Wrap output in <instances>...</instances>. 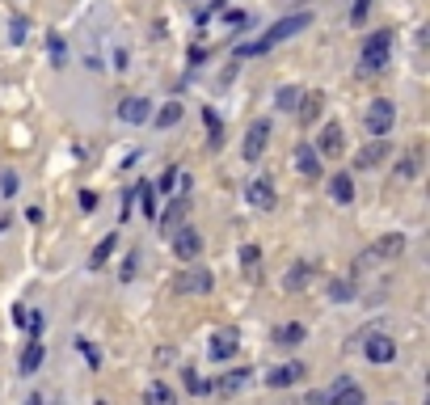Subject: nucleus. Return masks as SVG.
Wrapping results in <instances>:
<instances>
[{
	"instance_id": "15",
	"label": "nucleus",
	"mask_w": 430,
	"mask_h": 405,
	"mask_svg": "<svg viewBox=\"0 0 430 405\" xmlns=\"http://www.w3.org/2000/svg\"><path fill=\"white\" fill-rule=\"evenodd\" d=\"M296 169H300V177H317L321 173V156H317V148L312 144H296Z\"/></svg>"
},
{
	"instance_id": "32",
	"label": "nucleus",
	"mask_w": 430,
	"mask_h": 405,
	"mask_svg": "<svg viewBox=\"0 0 430 405\" xmlns=\"http://www.w3.org/2000/svg\"><path fill=\"white\" fill-rule=\"evenodd\" d=\"M329 300H338V304H350V300H355V283H346V279L329 283Z\"/></svg>"
},
{
	"instance_id": "40",
	"label": "nucleus",
	"mask_w": 430,
	"mask_h": 405,
	"mask_svg": "<svg viewBox=\"0 0 430 405\" xmlns=\"http://www.w3.org/2000/svg\"><path fill=\"white\" fill-rule=\"evenodd\" d=\"M0 190H4V194H17V173H4V177H0Z\"/></svg>"
},
{
	"instance_id": "33",
	"label": "nucleus",
	"mask_w": 430,
	"mask_h": 405,
	"mask_svg": "<svg viewBox=\"0 0 430 405\" xmlns=\"http://www.w3.org/2000/svg\"><path fill=\"white\" fill-rule=\"evenodd\" d=\"M274 101H279V110H296V106H300V89H291V85H283V89L274 93Z\"/></svg>"
},
{
	"instance_id": "9",
	"label": "nucleus",
	"mask_w": 430,
	"mask_h": 405,
	"mask_svg": "<svg viewBox=\"0 0 430 405\" xmlns=\"http://www.w3.org/2000/svg\"><path fill=\"white\" fill-rule=\"evenodd\" d=\"M245 199H249V207H258V211H274V207H279V194H274V186H270L266 177H253V182L245 186Z\"/></svg>"
},
{
	"instance_id": "3",
	"label": "nucleus",
	"mask_w": 430,
	"mask_h": 405,
	"mask_svg": "<svg viewBox=\"0 0 430 405\" xmlns=\"http://www.w3.org/2000/svg\"><path fill=\"white\" fill-rule=\"evenodd\" d=\"M405 254V237L401 232H388V237H380L367 254H359L355 258V275L363 270V266H376V262H393V258H401Z\"/></svg>"
},
{
	"instance_id": "41",
	"label": "nucleus",
	"mask_w": 430,
	"mask_h": 405,
	"mask_svg": "<svg viewBox=\"0 0 430 405\" xmlns=\"http://www.w3.org/2000/svg\"><path fill=\"white\" fill-rule=\"evenodd\" d=\"M76 347H80V355H84V359H89V363H93V368H97V363H101V359H97V351H93V347H89V342H84V338H80V342H76Z\"/></svg>"
},
{
	"instance_id": "10",
	"label": "nucleus",
	"mask_w": 430,
	"mask_h": 405,
	"mask_svg": "<svg viewBox=\"0 0 430 405\" xmlns=\"http://www.w3.org/2000/svg\"><path fill=\"white\" fill-rule=\"evenodd\" d=\"M236 347H241V334L228 325V330H215V334H211V347H207V355H211L215 363H224V359H232V355H236Z\"/></svg>"
},
{
	"instance_id": "18",
	"label": "nucleus",
	"mask_w": 430,
	"mask_h": 405,
	"mask_svg": "<svg viewBox=\"0 0 430 405\" xmlns=\"http://www.w3.org/2000/svg\"><path fill=\"white\" fill-rule=\"evenodd\" d=\"M329 194H334V203H355V182H350V173H334L329 177Z\"/></svg>"
},
{
	"instance_id": "2",
	"label": "nucleus",
	"mask_w": 430,
	"mask_h": 405,
	"mask_svg": "<svg viewBox=\"0 0 430 405\" xmlns=\"http://www.w3.org/2000/svg\"><path fill=\"white\" fill-rule=\"evenodd\" d=\"M388 55H393V34L388 30L367 34L363 51H359V76H380L388 68Z\"/></svg>"
},
{
	"instance_id": "25",
	"label": "nucleus",
	"mask_w": 430,
	"mask_h": 405,
	"mask_svg": "<svg viewBox=\"0 0 430 405\" xmlns=\"http://www.w3.org/2000/svg\"><path fill=\"white\" fill-rule=\"evenodd\" d=\"M308 279H312V266H308V262H296V266L287 270V279H283V287H287V292H300V287H304Z\"/></svg>"
},
{
	"instance_id": "36",
	"label": "nucleus",
	"mask_w": 430,
	"mask_h": 405,
	"mask_svg": "<svg viewBox=\"0 0 430 405\" xmlns=\"http://www.w3.org/2000/svg\"><path fill=\"white\" fill-rule=\"evenodd\" d=\"M182 380H186V389H190V393H207V380H203L198 372H190V368H186V372H182Z\"/></svg>"
},
{
	"instance_id": "6",
	"label": "nucleus",
	"mask_w": 430,
	"mask_h": 405,
	"mask_svg": "<svg viewBox=\"0 0 430 405\" xmlns=\"http://www.w3.org/2000/svg\"><path fill=\"white\" fill-rule=\"evenodd\" d=\"M393 156V144L384 139V135H372L363 148H359V156H355V169H376V165H384Z\"/></svg>"
},
{
	"instance_id": "30",
	"label": "nucleus",
	"mask_w": 430,
	"mask_h": 405,
	"mask_svg": "<svg viewBox=\"0 0 430 405\" xmlns=\"http://www.w3.org/2000/svg\"><path fill=\"white\" fill-rule=\"evenodd\" d=\"M46 51H51V63H55V68H59V63H63V59H68V42H63V38H59V30H55V34H51V38H46Z\"/></svg>"
},
{
	"instance_id": "34",
	"label": "nucleus",
	"mask_w": 430,
	"mask_h": 405,
	"mask_svg": "<svg viewBox=\"0 0 430 405\" xmlns=\"http://www.w3.org/2000/svg\"><path fill=\"white\" fill-rule=\"evenodd\" d=\"M418 169H422V156H418V152H410V156L397 165V173H401L405 182H410V177H418Z\"/></svg>"
},
{
	"instance_id": "31",
	"label": "nucleus",
	"mask_w": 430,
	"mask_h": 405,
	"mask_svg": "<svg viewBox=\"0 0 430 405\" xmlns=\"http://www.w3.org/2000/svg\"><path fill=\"white\" fill-rule=\"evenodd\" d=\"M203 123H207V131H211V148H220V144H224V127H220V114H215V110H203Z\"/></svg>"
},
{
	"instance_id": "13",
	"label": "nucleus",
	"mask_w": 430,
	"mask_h": 405,
	"mask_svg": "<svg viewBox=\"0 0 430 405\" xmlns=\"http://www.w3.org/2000/svg\"><path fill=\"white\" fill-rule=\"evenodd\" d=\"M118 118L122 123H148L152 118V101L148 97H122L118 101Z\"/></svg>"
},
{
	"instance_id": "7",
	"label": "nucleus",
	"mask_w": 430,
	"mask_h": 405,
	"mask_svg": "<svg viewBox=\"0 0 430 405\" xmlns=\"http://www.w3.org/2000/svg\"><path fill=\"white\" fill-rule=\"evenodd\" d=\"M325 401H329V405H367V397H363V389H359L350 376H338V380L329 385Z\"/></svg>"
},
{
	"instance_id": "14",
	"label": "nucleus",
	"mask_w": 430,
	"mask_h": 405,
	"mask_svg": "<svg viewBox=\"0 0 430 405\" xmlns=\"http://www.w3.org/2000/svg\"><path fill=\"white\" fill-rule=\"evenodd\" d=\"M367 359H372V363H393V359H397V342H393L388 334H372V338H367Z\"/></svg>"
},
{
	"instance_id": "17",
	"label": "nucleus",
	"mask_w": 430,
	"mask_h": 405,
	"mask_svg": "<svg viewBox=\"0 0 430 405\" xmlns=\"http://www.w3.org/2000/svg\"><path fill=\"white\" fill-rule=\"evenodd\" d=\"M300 376H304V363H283V368H274V372L266 376V385H270V389H291Z\"/></svg>"
},
{
	"instance_id": "11",
	"label": "nucleus",
	"mask_w": 430,
	"mask_h": 405,
	"mask_svg": "<svg viewBox=\"0 0 430 405\" xmlns=\"http://www.w3.org/2000/svg\"><path fill=\"white\" fill-rule=\"evenodd\" d=\"M173 254H177L182 262H194V258L203 254V237H198V228H177V232H173Z\"/></svg>"
},
{
	"instance_id": "1",
	"label": "nucleus",
	"mask_w": 430,
	"mask_h": 405,
	"mask_svg": "<svg viewBox=\"0 0 430 405\" xmlns=\"http://www.w3.org/2000/svg\"><path fill=\"white\" fill-rule=\"evenodd\" d=\"M312 25V13H291V17H283V21H274L262 38H253V42H236L232 46V55L236 59H253V55H266L270 46H279V42H287L291 34H300V30H308Z\"/></svg>"
},
{
	"instance_id": "39",
	"label": "nucleus",
	"mask_w": 430,
	"mask_h": 405,
	"mask_svg": "<svg viewBox=\"0 0 430 405\" xmlns=\"http://www.w3.org/2000/svg\"><path fill=\"white\" fill-rule=\"evenodd\" d=\"M118 279H122V283H131V279H135V254H127V262H122Z\"/></svg>"
},
{
	"instance_id": "27",
	"label": "nucleus",
	"mask_w": 430,
	"mask_h": 405,
	"mask_svg": "<svg viewBox=\"0 0 430 405\" xmlns=\"http://www.w3.org/2000/svg\"><path fill=\"white\" fill-rule=\"evenodd\" d=\"M152 118H156V127H173V123H182V101H165Z\"/></svg>"
},
{
	"instance_id": "8",
	"label": "nucleus",
	"mask_w": 430,
	"mask_h": 405,
	"mask_svg": "<svg viewBox=\"0 0 430 405\" xmlns=\"http://www.w3.org/2000/svg\"><path fill=\"white\" fill-rule=\"evenodd\" d=\"M266 144H270V123H266V118H258V123L249 127L245 144H241V156H245V161H262Z\"/></svg>"
},
{
	"instance_id": "12",
	"label": "nucleus",
	"mask_w": 430,
	"mask_h": 405,
	"mask_svg": "<svg viewBox=\"0 0 430 405\" xmlns=\"http://www.w3.org/2000/svg\"><path fill=\"white\" fill-rule=\"evenodd\" d=\"M342 144H346L342 139V127L338 123H325L321 135H317V156H329L334 161V156H342Z\"/></svg>"
},
{
	"instance_id": "24",
	"label": "nucleus",
	"mask_w": 430,
	"mask_h": 405,
	"mask_svg": "<svg viewBox=\"0 0 430 405\" xmlns=\"http://www.w3.org/2000/svg\"><path fill=\"white\" fill-rule=\"evenodd\" d=\"M114 245H118V232H110V237H101V245L93 249V258H89V270H101L106 262H110V254H114Z\"/></svg>"
},
{
	"instance_id": "20",
	"label": "nucleus",
	"mask_w": 430,
	"mask_h": 405,
	"mask_svg": "<svg viewBox=\"0 0 430 405\" xmlns=\"http://www.w3.org/2000/svg\"><path fill=\"white\" fill-rule=\"evenodd\" d=\"M253 380V368H236V372H224L220 380H215V389L220 393H236V389H245Z\"/></svg>"
},
{
	"instance_id": "28",
	"label": "nucleus",
	"mask_w": 430,
	"mask_h": 405,
	"mask_svg": "<svg viewBox=\"0 0 430 405\" xmlns=\"http://www.w3.org/2000/svg\"><path fill=\"white\" fill-rule=\"evenodd\" d=\"M135 199H139L144 216H152V220H156V190H152V182H139V186H135Z\"/></svg>"
},
{
	"instance_id": "35",
	"label": "nucleus",
	"mask_w": 430,
	"mask_h": 405,
	"mask_svg": "<svg viewBox=\"0 0 430 405\" xmlns=\"http://www.w3.org/2000/svg\"><path fill=\"white\" fill-rule=\"evenodd\" d=\"M258 262H262V249H258V245H245V249H241V266H245V270H253Z\"/></svg>"
},
{
	"instance_id": "23",
	"label": "nucleus",
	"mask_w": 430,
	"mask_h": 405,
	"mask_svg": "<svg viewBox=\"0 0 430 405\" xmlns=\"http://www.w3.org/2000/svg\"><path fill=\"white\" fill-rule=\"evenodd\" d=\"M144 405H177V393H173L169 385H160V380H156V385H148V389H144Z\"/></svg>"
},
{
	"instance_id": "19",
	"label": "nucleus",
	"mask_w": 430,
	"mask_h": 405,
	"mask_svg": "<svg viewBox=\"0 0 430 405\" xmlns=\"http://www.w3.org/2000/svg\"><path fill=\"white\" fill-rule=\"evenodd\" d=\"M38 368H42V338H38V334H30V347L21 351V372H25V376H34Z\"/></svg>"
},
{
	"instance_id": "29",
	"label": "nucleus",
	"mask_w": 430,
	"mask_h": 405,
	"mask_svg": "<svg viewBox=\"0 0 430 405\" xmlns=\"http://www.w3.org/2000/svg\"><path fill=\"white\" fill-rule=\"evenodd\" d=\"M177 173H182V165H169V169L160 173V182H152V190H156V199H160V194H169V190L177 186Z\"/></svg>"
},
{
	"instance_id": "37",
	"label": "nucleus",
	"mask_w": 430,
	"mask_h": 405,
	"mask_svg": "<svg viewBox=\"0 0 430 405\" xmlns=\"http://www.w3.org/2000/svg\"><path fill=\"white\" fill-rule=\"evenodd\" d=\"M367 8H372V0H355V8H350V21H355V25H363Z\"/></svg>"
},
{
	"instance_id": "43",
	"label": "nucleus",
	"mask_w": 430,
	"mask_h": 405,
	"mask_svg": "<svg viewBox=\"0 0 430 405\" xmlns=\"http://www.w3.org/2000/svg\"><path fill=\"white\" fill-rule=\"evenodd\" d=\"M25 405H42V397H30V401H25Z\"/></svg>"
},
{
	"instance_id": "26",
	"label": "nucleus",
	"mask_w": 430,
	"mask_h": 405,
	"mask_svg": "<svg viewBox=\"0 0 430 405\" xmlns=\"http://www.w3.org/2000/svg\"><path fill=\"white\" fill-rule=\"evenodd\" d=\"M25 38H30V21H25L21 13H13V17H8V42H13V46H21Z\"/></svg>"
},
{
	"instance_id": "16",
	"label": "nucleus",
	"mask_w": 430,
	"mask_h": 405,
	"mask_svg": "<svg viewBox=\"0 0 430 405\" xmlns=\"http://www.w3.org/2000/svg\"><path fill=\"white\" fill-rule=\"evenodd\" d=\"M186 207H190V194L182 190L177 199H169V207H165V211H156V216H160V228H177V224H182V216H186Z\"/></svg>"
},
{
	"instance_id": "5",
	"label": "nucleus",
	"mask_w": 430,
	"mask_h": 405,
	"mask_svg": "<svg viewBox=\"0 0 430 405\" xmlns=\"http://www.w3.org/2000/svg\"><path fill=\"white\" fill-rule=\"evenodd\" d=\"M363 123H367V135H388V131H393V123H397V106H393L388 97H376V101L367 106Z\"/></svg>"
},
{
	"instance_id": "4",
	"label": "nucleus",
	"mask_w": 430,
	"mask_h": 405,
	"mask_svg": "<svg viewBox=\"0 0 430 405\" xmlns=\"http://www.w3.org/2000/svg\"><path fill=\"white\" fill-rule=\"evenodd\" d=\"M173 292H182V296H207L211 292V270L186 262V270H177V279H173Z\"/></svg>"
},
{
	"instance_id": "42",
	"label": "nucleus",
	"mask_w": 430,
	"mask_h": 405,
	"mask_svg": "<svg viewBox=\"0 0 430 405\" xmlns=\"http://www.w3.org/2000/svg\"><path fill=\"white\" fill-rule=\"evenodd\" d=\"M203 59H207V51H203V46H190V68H194V63H203Z\"/></svg>"
},
{
	"instance_id": "21",
	"label": "nucleus",
	"mask_w": 430,
	"mask_h": 405,
	"mask_svg": "<svg viewBox=\"0 0 430 405\" xmlns=\"http://www.w3.org/2000/svg\"><path fill=\"white\" fill-rule=\"evenodd\" d=\"M321 106H325V97L321 93H300V123H317L321 118Z\"/></svg>"
},
{
	"instance_id": "22",
	"label": "nucleus",
	"mask_w": 430,
	"mask_h": 405,
	"mask_svg": "<svg viewBox=\"0 0 430 405\" xmlns=\"http://www.w3.org/2000/svg\"><path fill=\"white\" fill-rule=\"evenodd\" d=\"M304 334H308V330H304L300 321H287V325H279V330H274V342H279V347H300V342H304Z\"/></svg>"
},
{
	"instance_id": "44",
	"label": "nucleus",
	"mask_w": 430,
	"mask_h": 405,
	"mask_svg": "<svg viewBox=\"0 0 430 405\" xmlns=\"http://www.w3.org/2000/svg\"><path fill=\"white\" fill-rule=\"evenodd\" d=\"M93 405H106V401H93Z\"/></svg>"
},
{
	"instance_id": "38",
	"label": "nucleus",
	"mask_w": 430,
	"mask_h": 405,
	"mask_svg": "<svg viewBox=\"0 0 430 405\" xmlns=\"http://www.w3.org/2000/svg\"><path fill=\"white\" fill-rule=\"evenodd\" d=\"M97 203H101L97 190H80V207H84V211H97Z\"/></svg>"
}]
</instances>
